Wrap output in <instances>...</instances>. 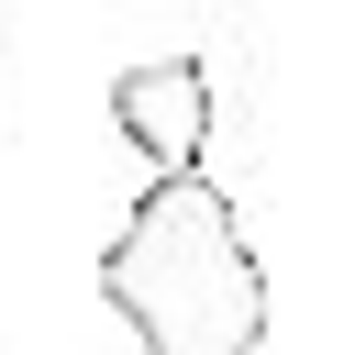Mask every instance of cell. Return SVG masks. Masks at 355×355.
<instances>
[{"label": "cell", "mask_w": 355, "mask_h": 355, "mask_svg": "<svg viewBox=\"0 0 355 355\" xmlns=\"http://www.w3.org/2000/svg\"><path fill=\"white\" fill-rule=\"evenodd\" d=\"M211 67L200 55H144V67H122L111 78V133L155 166V178H200V155H211Z\"/></svg>", "instance_id": "2"}, {"label": "cell", "mask_w": 355, "mask_h": 355, "mask_svg": "<svg viewBox=\"0 0 355 355\" xmlns=\"http://www.w3.org/2000/svg\"><path fill=\"white\" fill-rule=\"evenodd\" d=\"M100 300L144 355H255L266 344V255L244 244L233 189L200 178H144L122 233L100 244Z\"/></svg>", "instance_id": "1"}]
</instances>
